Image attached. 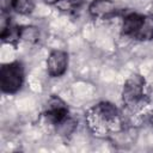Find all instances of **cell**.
Listing matches in <instances>:
<instances>
[{
    "instance_id": "obj_3",
    "label": "cell",
    "mask_w": 153,
    "mask_h": 153,
    "mask_svg": "<svg viewBox=\"0 0 153 153\" xmlns=\"http://www.w3.org/2000/svg\"><path fill=\"white\" fill-rule=\"evenodd\" d=\"M24 82V67L22 62L14 61L2 65L0 69V87L4 93L18 92Z\"/></svg>"
},
{
    "instance_id": "obj_9",
    "label": "cell",
    "mask_w": 153,
    "mask_h": 153,
    "mask_svg": "<svg viewBox=\"0 0 153 153\" xmlns=\"http://www.w3.org/2000/svg\"><path fill=\"white\" fill-rule=\"evenodd\" d=\"M134 38H136L137 41H143V42L153 39V16L143 17L142 24Z\"/></svg>"
},
{
    "instance_id": "obj_11",
    "label": "cell",
    "mask_w": 153,
    "mask_h": 153,
    "mask_svg": "<svg viewBox=\"0 0 153 153\" xmlns=\"http://www.w3.org/2000/svg\"><path fill=\"white\" fill-rule=\"evenodd\" d=\"M75 127H76V122L69 115L62 122H60L59 124H56L55 126V129H56V131H57L59 135H61V136H69L74 131Z\"/></svg>"
},
{
    "instance_id": "obj_7",
    "label": "cell",
    "mask_w": 153,
    "mask_h": 153,
    "mask_svg": "<svg viewBox=\"0 0 153 153\" xmlns=\"http://www.w3.org/2000/svg\"><path fill=\"white\" fill-rule=\"evenodd\" d=\"M145 16H141L139 13H128L122 22V35L128 36V37H135L136 32L139 31L142 20H143Z\"/></svg>"
},
{
    "instance_id": "obj_8",
    "label": "cell",
    "mask_w": 153,
    "mask_h": 153,
    "mask_svg": "<svg viewBox=\"0 0 153 153\" xmlns=\"http://www.w3.org/2000/svg\"><path fill=\"white\" fill-rule=\"evenodd\" d=\"M41 37V31L33 25L19 26V41L25 43H37Z\"/></svg>"
},
{
    "instance_id": "obj_13",
    "label": "cell",
    "mask_w": 153,
    "mask_h": 153,
    "mask_svg": "<svg viewBox=\"0 0 153 153\" xmlns=\"http://www.w3.org/2000/svg\"><path fill=\"white\" fill-rule=\"evenodd\" d=\"M151 14L153 16V0H152V4H151Z\"/></svg>"
},
{
    "instance_id": "obj_10",
    "label": "cell",
    "mask_w": 153,
    "mask_h": 153,
    "mask_svg": "<svg viewBox=\"0 0 153 153\" xmlns=\"http://www.w3.org/2000/svg\"><path fill=\"white\" fill-rule=\"evenodd\" d=\"M10 7L18 14L27 16L33 12L35 2L33 0H11Z\"/></svg>"
},
{
    "instance_id": "obj_5",
    "label": "cell",
    "mask_w": 153,
    "mask_h": 153,
    "mask_svg": "<svg viewBox=\"0 0 153 153\" xmlns=\"http://www.w3.org/2000/svg\"><path fill=\"white\" fill-rule=\"evenodd\" d=\"M68 63H69L68 54L63 50L55 49L50 51L47 59V72L51 78L62 76L67 72Z\"/></svg>"
},
{
    "instance_id": "obj_14",
    "label": "cell",
    "mask_w": 153,
    "mask_h": 153,
    "mask_svg": "<svg viewBox=\"0 0 153 153\" xmlns=\"http://www.w3.org/2000/svg\"><path fill=\"white\" fill-rule=\"evenodd\" d=\"M152 120H153V118H152Z\"/></svg>"
},
{
    "instance_id": "obj_6",
    "label": "cell",
    "mask_w": 153,
    "mask_h": 153,
    "mask_svg": "<svg viewBox=\"0 0 153 153\" xmlns=\"http://www.w3.org/2000/svg\"><path fill=\"white\" fill-rule=\"evenodd\" d=\"M117 6L114 0H92L88 5V13L97 19H105L114 16Z\"/></svg>"
},
{
    "instance_id": "obj_1",
    "label": "cell",
    "mask_w": 153,
    "mask_h": 153,
    "mask_svg": "<svg viewBox=\"0 0 153 153\" xmlns=\"http://www.w3.org/2000/svg\"><path fill=\"white\" fill-rule=\"evenodd\" d=\"M91 131L97 136H108L122 128L121 112L110 102H100L90 108L85 115Z\"/></svg>"
},
{
    "instance_id": "obj_12",
    "label": "cell",
    "mask_w": 153,
    "mask_h": 153,
    "mask_svg": "<svg viewBox=\"0 0 153 153\" xmlns=\"http://www.w3.org/2000/svg\"><path fill=\"white\" fill-rule=\"evenodd\" d=\"M47 4H49V5H60L61 2H63L65 0H44Z\"/></svg>"
},
{
    "instance_id": "obj_2",
    "label": "cell",
    "mask_w": 153,
    "mask_h": 153,
    "mask_svg": "<svg viewBox=\"0 0 153 153\" xmlns=\"http://www.w3.org/2000/svg\"><path fill=\"white\" fill-rule=\"evenodd\" d=\"M123 104L130 111H137L148 102L146 93V80L140 74H133L124 82L122 88Z\"/></svg>"
},
{
    "instance_id": "obj_4",
    "label": "cell",
    "mask_w": 153,
    "mask_h": 153,
    "mask_svg": "<svg viewBox=\"0 0 153 153\" xmlns=\"http://www.w3.org/2000/svg\"><path fill=\"white\" fill-rule=\"evenodd\" d=\"M44 116L53 126H56L69 116V109L63 99L57 96H51L44 105Z\"/></svg>"
}]
</instances>
